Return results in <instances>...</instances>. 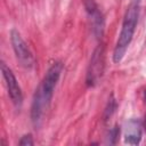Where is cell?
Here are the masks:
<instances>
[{"label":"cell","mask_w":146,"mask_h":146,"mask_svg":"<svg viewBox=\"0 0 146 146\" xmlns=\"http://www.w3.org/2000/svg\"><path fill=\"white\" fill-rule=\"evenodd\" d=\"M119 133H120V129L117 125H115L114 128H112L110 130V135H108V143L110 144H115L116 143V139L119 137Z\"/></svg>","instance_id":"obj_9"},{"label":"cell","mask_w":146,"mask_h":146,"mask_svg":"<svg viewBox=\"0 0 146 146\" xmlns=\"http://www.w3.org/2000/svg\"><path fill=\"white\" fill-rule=\"evenodd\" d=\"M145 100H146V90H145Z\"/></svg>","instance_id":"obj_11"},{"label":"cell","mask_w":146,"mask_h":146,"mask_svg":"<svg viewBox=\"0 0 146 146\" xmlns=\"http://www.w3.org/2000/svg\"><path fill=\"white\" fill-rule=\"evenodd\" d=\"M10 41H11V46L16 55V58L22 64V66H24L25 68H32L34 66L33 55L29 46L22 38L21 33L16 29H13L10 31Z\"/></svg>","instance_id":"obj_3"},{"label":"cell","mask_w":146,"mask_h":146,"mask_svg":"<svg viewBox=\"0 0 146 146\" xmlns=\"http://www.w3.org/2000/svg\"><path fill=\"white\" fill-rule=\"evenodd\" d=\"M141 122L138 120H129L124 129V143L129 145H138L141 140Z\"/></svg>","instance_id":"obj_6"},{"label":"cell","mask_w":146,"mask_h":146,"mask_svg":"<svg viewBox=\"0 0 146 146\" xmlns=\"http://www.w3.org/2000/svg\"><path fill=\"white\" fill-rule=\"evenodd\" d=\"M1 72H2V76L5 79L6 82V87L8 90V95L13 102V104L18 108L22 106L23 104V92L22 89L18 84V81L16 79V76L14 75L13 71L6 65L5 62H1Z\"/></svg>","instance_id":"obj_4"},{"label":"cell","mask_w":146,"mask_h":146,"mask_svg":"<svg viewBox=\"0 0 146 146\" xmlns=\"http://www.w3.org/2000/svg\"><path fill=\"white\" fill-rule=\"evenodd\" d=\"M62 71H63V64L60 62L54 63L48 68L46 75L43 76L41 83L39 84V87L34 92L31 105V121L35 128H39L42 124L44 113L49 108Z\"/></svg>","instance_id":"obj_1"},{"label":"cell","mask_w":146,"mask_h":146,"mask_svg":"<svg viewBox=\"0 0 146 146\" xmlns=\"http://www.w3.org/2000/svg\"><path fill=\"white\" fill-rule=\"evenodd\" d=\"M104 48L103 46H98L90 59V64L87 72V84L89 87H94L98 83L104 67Z\"/></svg>","instance_id":"obj_5"},{"label":"cell","mask_w":146,"mask_h":146,"mask_svg":"<svg viewBox=\"0 0 146 146\" xmlns=\"http://www.w3.org/2000/svg\"><path fill=\"white\" fill-rule=\"evenodd\" d=\"M33 144H34V141H33L31 135H25V136H23L22 139L19 140V145H21V146H32Z\"/></svg>","instance_id":"obj_10"},{"label":"cell","mask_w":146,"mask_h":146,"mask_svg":"<svg viewBox=\"0 0 146 146\" xmlns=\"http://www.w3.org/2000/svg\"><path fill=\"white\" fill-rule=\"evenodd\" d=\"M90 17H91V23H92V30L96 35V38H102L103 32H104V18L102 13L98 10V7L88 11Z\"/></svg>","instance_id":"obj_7"},{"label":"cell","mask_w":146,"mask_h":146,"mask_svg":"<svg viewBox=\"0 0 146 146\" xmlns=\"http://www.w3.org/2000/svg\"><path fill=\"white\" fill-rule=\"evenodd\" d=\"M115 108H116V102H115V99H114V97L112 95L108 98V102H107V105H106V108H105V114H104L105 120H108L112 116V114L114 113Z\"/></svg>","instance_id":"obj_8"},{"label":"cell","mask_w":146,"mask_h":146,"mask_svg":"<svg viewBox=\"0 0 146 146\" xmlns=\"http://www.w3.org/2000/svg\"><path fill=\"white\" fill-rule=\"evenodd\" d=\"M140 11V0H131L122 23V29L113 51V62L120 63L132 40Z\"/></svg>","instance_id":"obj_2"}]
</instances>
